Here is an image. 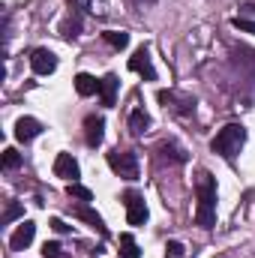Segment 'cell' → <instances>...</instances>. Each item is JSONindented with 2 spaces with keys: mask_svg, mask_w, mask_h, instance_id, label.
Returning <instances> with one entry per match:
<instances>
[{
  "mask_svg": "<svg viewBox=\"0 0 255 258\" xmlns=\"http://www.w3.org/2000/svg\"><path fill=\"white\" fill-rule=\"evenodd\" d=\"M18 216H24V207H21L18 201H12V204L6 207V213H3V222H12V219H18Z\"/></svg>",
  "mask_w": 255,
  "mask_h": 258,
  "instance_id": "7402d4cb",
  "label": "cell"
},
{
  "mask_svg": "<svg viewBox=\"0 0 255 258\" xmlns=\"http://www.w3.org/2000/svg\"><path fill=\"white\" fill-rule=\"evenodd\" d=\"M108 165L117 177L123 180H138V156L129 150H111L108 153Z\"/></svg>",
  "mask_w": 255,
  "mask_h": 258,
  "instance_id": "3957f363",
  "label": "cell"
},
{
  "mask_svg": "<svg viewBox=\"0 0 255 258\" xmlns=\"http://www.w3.org/2000/svg\"><path fill=\"white\" fill-rule=\"evenodd\" d=\"M51 228H54L57 234H69V225H66L60 216H54V219H51Z\"/></svg>",
  "mask_w": 255,
  "mask_h": 258,
  "instance_id": "cb8c5ba5",
  "label": "cell"
},
{
  "mask_svg": "<svg viewBox=\"0 0 255 258\" xmlns=\"http://www.w3.org/2000/svg\"><path fill=\"white\" fill-rule=\"evenodd\" d=\"M102 138H105V120L96 117V114H87V117H84V141H87L90 147H99Z\"/></svg>",
  "mask_w": 255,
  "mask_h": 258,
  "instance_id": "30bf717a",
  "label": "cell"
},
{
  "mask_svg": "<svg viewBox=\"0 0 255 258\" xmlns=\"http://www.w3.org/2000/svg\"><path fill=\"white\" fill-rule=\"evenodd\" d=\"M39 132H42V123L33 120V117H18V120H15V138H18L21 144H30Z\"/></svg>",
  "mask_w": 255,
  "mask_h": 258,
  "instance_id": "8fae6325",
  "label": "cell"
},
{
  "mask_svg": "<svg viewBox=\"0 0 255 258\" xmlns=\"http://www.w3.org/2000/svg\"><path fill=\"white\" fill-rule=\"evenodd\" d=\"M117 87H120V81H117V75H105L102 81H99V99H102V105H114V99H117Z\"/></svg>",
  "mask_w": 255,
  "mask_h": 258,
  "instance_id": "7c38bea8",
  "label": "cell"
},
{
  "mask_svg": "<svg viewBox=\"0 0 255 258\" xmlns=\"http://www.w3.org/2000/svg\"><path fill=\"white\" fill-rule=\"evenodd\" d=\"M147 126H150V117L144 114V108H135V111L129 114V132H132V135H144Z\"/></svg>",
  "mask_w": 255,
  "mask_h": 258,
  "instance_id": "5bb4252c",
  "label": "cell"
},
{
  "mask_svg": "<svg viewBox=\"0 0 255 258\" xmlns=\"http://www.w3.org/2000/svg\"><path fill=\"white\" fill-rule=\"evenodd\" d=\"M60 33H63V39H75V36L81 33V18H69V21H63Z\"/></svg>",
  "mask_w": 255,
  "mask_h": 258,
  "instance_id": "d6986e66",
  "label": "cell"
},
{
  "mask_svg": "<svg viewBox=\"0 0 255 258\" xmlns=\"http://www.w3.org/2000/svg\"><path fill=\"white\" fill-rule=\"evenodd\" d=\"M72 213H75L78 219H84V222H87V225H90L93 231H99L102 237H108V228H105L102 216H99V213H96V210H93L90 204H84V201H81V204H75V207H72Z\"/></svg>",
  "mask_w": 255,
  "mask_h": 258,
  "instance_id": "9c48e42d",
  "label": "cell"
},
{
  "mask_svg": "<svg viewBox=\"0 0 255 258\" xmlns=\"http://www.w3.org/2000/svg\"><path fill=\"white\" fill-rule=\"evenodd\" d=\"M123 201H126V222L129 225H144L147 222V204H144V198L138 192H126Z\"/></svg>",
  "mask_w": 255,
  "mask_h": 258,
  "instance_id": "5b68a950",
  "label": "cell"
},
{
  "mask_svg": "<svg viewBox=\"0 0 255 258\" xmlns=\"http://www.w3.org/2000/svg\"><path fill=\"white\" fill-rule=\"evenodd\" d=\"M102 39H105L111 48H117V51L129 45V33H123V30H105V33H102Z\"/></svg>",
  "mask_w": 255,
  "mask_h": 258,
  "instance_id": "9a60e30c",
  "label": "cell"
},
{
  "mask_svg": "<svg viewBox=\"0 0 255 258\" xmlns=\"http://www.w3.org/2000/svg\"><path fill=\"white\" fill-rule=\"evenodd\" d=\"M66 195H69V198H78V201H84V204L93 201V192H90L87 186H81L78 180H75V183H66Z\"/></svg>",
  "mask_w": 255,
  "mask_h": 258,
  "instance_id": "e0dca14e",
  "label": "cell"
},
{
  "mask_svg": "<svg viewBox=\"0 0 255 258\" xmlns=\"http://www.w3.org/2000/svg\"><path fill=\"white\" fill-rule=\"evenodd\" d=\"M195 195H198V210H195L198 225L201 228H213L216 225V177L210 171H198Z\"/></svg>",
  "mask_w": 255,
  "mask_h": 258,
  "instance_id": "6da1fadb",
  "label": "cell"
},
{
  "mask_svg": "<svg viewBox=\"0 0 255 258\" xmlns=\"http://www.w3.org/2000/svg\"><path fill=\"white\" fill-rule=\"evenodd\" d=\"M231 24H234V30H240V33H252L255 36V21H249V18H231Z\"/></svg>",
  "mask_w": 255,
  "mask_h": 258,
  "instance_id": "44dd1931",
  "label": "cell"
},
{
  "mask_svg": "<svg viewBox=\"0 0 255 258\" xmlns=\"http://www.w3.org/2000/svg\"><path fill=\"white\" fill-rule=\"evenodd\" d=\"M42 255L45 258H69V252H66L57 240H45L42 243Z\"/></svg>",
  "mask_w": 255,
  "mask_h": 258,
  "instance_id": "ac0fdd59",
  "label": "cell"
},
{
  "mask_svg": "<svg viewBox=\"0 0 255 258\" xmlns=\"http://www.w3.org/2000/svg\"><path fill=\"white\" fill-rule=\"evenodd\" d=\"M243 144H246V129L240 123H228V126H222L216 132V138L210 141V150L219 153L222 159H234Z\"/></svg>",
  "mask_w": 255,
  "mask_h": 258,
  "instance_id": "7a4b0ae2",
  "label": "cell"
},
{
  "mask_svg": "<svg viewBox=\"0 0 255 258\" xmlns=\"http://www.w3.org/2000/svg\"><path fill=\"white\" fill-rule=\"evenodd\" d=\"M165 258H183V243L180 240H168L165 243Z\"/></svg>",
  "mask_w": 255,
  "mask_h": 258,
  "instance_id": "603a6c76",
  "label": "cell"
},
{
  "mask_svg": "<svg viewBox=\"0 0 255 258\" xmlns=\"http://www.w3.org/2000/svg\"><path fill=\"white\" fill-rule=\"evenodd\" d=\"M33 237H36V225L30 222V219H21V225L12 231V237H9V249L12 252H24L30 243H33Z\"/></svg>",
  "mask_w": 255,
  "mask_h": 258,
  "instance_id": "277c9868",
  "label": "cell"
},
{
  "mask_svg": "<svg viewBox=\"0 0 255 258\" xmlns=\"http://www.w3.org/2000/svg\"><path fill=\"white\" fill-rule=\"evenodd\" d=\"M18 165H21V156H18V150L6 147V150H3V168H9V171H12V168H18Z\"/></svg>",
  "mask_w": 255,
  "mask_h": 258,
  "instance_id": "ffe728a7",
  "label": "cell"
},
{
  "mask_svg": "<svg viewBox=\"0 0 255 258\" xmlns=\"http://www.w3.org/2000/svg\"><path fill=\"white\" fill-rule=\"evenodd\" d=\"M120 255L123 258H141V249L132 234H120Z\"/></svg>",
  "mask_w": 255,
  "mask_h": 258,
  "instance_id": "2e32d148",
  "label": "cell"
},
{
  "mask_svg": "<svg viewBox=\"0 0 255 258\" xmlns=\"http://www.w3.org/2000/svg\"><path fill=\"white\" fill-rule=\"evenodd\" d=\"M75 90H78V96H93V93H99V81L87 72H78L75 75Z\"/></svg>",
  "mask_w": 255,
  "mask_h": 258,
  "instance_id": "4fadbf2b",
  "label": "cell"
},
{
  "mask_svg": "<svg viewBox=\"0 0 255 258\" xmlns=\"http://www.w3.org/2000/svg\"><path fill=\"white\" fill-rule=\"evenodd\" d=\"M30 69H33L36 75H51V72L57 69V54L48 51V48H36V51L30 54Z\"/></svg>",
  "mask_w": 255,
  "mask_h": 258,
  "instance_id": "52a82bcc",
  "label": "cell"
},
{
  "mask_svg": "<svg viewBox=\"0 0 255 258\" xmlns=\"http://www.w3.org/2000/svg\"><path fill=\"white\" fill-rule=\"evenodd\" d=\"M54 174L57 177H63L66 183H75L78 180V162H75V156L72 153H57V159H54Z\"/></svg>",
  "mask_w": 255,
  "mask_h": 258,
  "instance_id": "ba28073f",
  "label": "cell"
},
{
  "mask_svg": "<svg viewBox=\"0 0 255 258\" xmlns=\"http://www.w3.org/2000/svg\"><path fill=\"white\" fill-rule=\"evenodd\" d=\"M129 69L138 72V75H144L147 81H156V69H153V63H150V48H147V45L135 48V54L129 57Z\"/></svg>",
  "mask_w": 255,
  "mask_h": 258,
  "instance_id": "8992f818",
  "label": "cell"
}]
</instances>
